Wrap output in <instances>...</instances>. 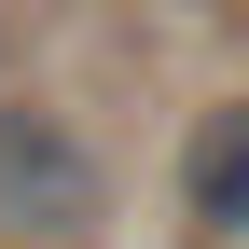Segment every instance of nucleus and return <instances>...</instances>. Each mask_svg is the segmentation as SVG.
Listing matches in <instances>:
<instances>
[{"instance_id":"f03ea898","label":"nucleus","mask_w":249,"mask_h":249,"mask_svg":"<svg viewBox=\"0 0 249 249\" xmlns=\"http://www.w3.org/2000/svg\"><path fill=\"white\" fill-rule=\"evenodd\" d=\"M180 208H194L208 235H235V249H249V97L194 124V152H180Z\"/></svg>"},{"instance_id":"f257e3e1","label":"nucleus","mask_w":249,"mask_h":249,"mask_svg":"<svg viewBox=\"0 0 249 249\" xmlns=\"http://www.w3.org/2000/svg\"><path fill=\"white\" fill-rule=\"evenodd\" d=\"M97 208H111V166L83 152V124L0 83V235L55 249V235H97Z\"/></svg>"}]
</instances>
